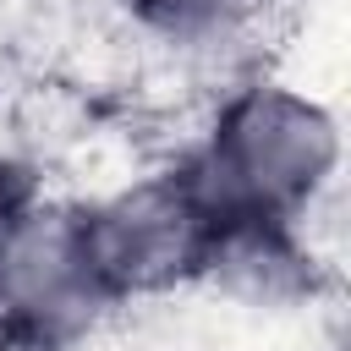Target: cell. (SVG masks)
<instances>
[{
  "label": "cell",
  "instance_id": "obj_1",
  "mask_svg": "<svg viewBox=\"0 0 351 351\" xmlns=\"http://www.w3.org/2000/svg\"><path fill=\"white\" fill-rule=\"evenodd\" d=\"M340 137L324 104L258 82L219 104L203 148L176 170L208 230L291 225L335 176Z\"/></svg>",
  "mask_w": 351,
  "mask_h": 351
},
{
  "label": "cell",
  "instance_id": "obj_2",
  "mask_svg": "<svg viewBox=\"0 0 351 351\" xmlns=\"http://www.w3.org/2000/svg\"><path fill=\"white\" fill-rule=\"evenodd\" d=\"M71 230L82 247V263L99 285V296L115 307L126 296L170 291L181 280H197L208 263V219L181 186V176L137 181L104 203L71 208Z\"/></svg>",
  "mask_w": 351,
  "mask_h": 351
},
{
  "label": "cell",
  "instance_id": "obj_3",
  "mask_svg": "<svg viewBox=\"0 0 351 351\" xmlns=\"http://www.w3.org/2000/svg\"><path fill=\"white\" fill-rule=\"evenodd\" d=\"M110 302L99 296L71 208H27L0 230V346L71 351Z\"/></svg>",
  "mask_w": 351,
  "mask_h": 351
},
{
  "label": "cell",
  "instance_id": "obj_4",
  "mask_svg": "<svg viewBox=\"0 0 351 351\" xmlns=\"http://www.w3.org/2000/svg\"><path fill=\"white\" fill-rule=\"evenodd\" d=\"M132 16L181 49H219L230 38L247 33V22L258 16L263 0H126Z\"/></svg>",
  "mask_w": 351,
  "mask_h": 351
},
{
  "label": "cell",
  "instance_id": "obj_5",
  "mask_svg": "<svg viewBox=\"0 0 351 351\" xmlns=\"http://www.w3.org/2000/svg\"><path fill=\"white\" fill-rule=\"evenodd\" d=\"M27 208H38V203H33V176H27L16 159H0V230H5L11 219H22Z\"/></svg>",
  "mask_w": 351,
  "mask_h": 351
}]
</instances>
